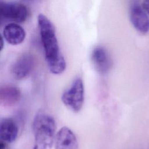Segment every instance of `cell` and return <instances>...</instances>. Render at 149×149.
Returning a JSON list of instances; mask_svg holds the SVG:
<instances>
[{
    "mask_svg": "<svg viewBox=\"0 0 149 149\" xmlns=\"http://www.w3.org/2000/svg\"><path fill=\"white\" fill-rule=\"evenodd\" d=\"M34 65L35 59L33 55L29 53L24 54L18 58L12 65L11 73L15 79H23L30 74Z\"/></svg>",
    "mask_w": 149,
    "mask_h": 149,
    "instance_id": "5b68a950",
    "label": "cell"
},
{
    "mask_svg": "<svg viewBox=\"0 0 149 149\" xmlns=\"http://www.w3.org/2000/svg\"><path fill=\"white\" fill-rule=\"evenodd\" d=\"M64 105L74 112H79L83 105L84 100V88L82 79L76 78L71 86L62 95Z\"/></svg>",
    "mask_w": 149,
    "mask_h": 149,
    "instance_id": "3957f363",
    "label": "cell"
},
{
    "mask_svg": "<svg viewBox=\"0 0 149 149\" xmlns=\"http://www.w3.org/2000/svg\"><path fill=\"white\" fill-rule=\"evenodd\" d=\"M28 15V9L24 5L0 1V23L6 21L23 22Z\"/></svg>",
    "mask_w": 149,
    "mask_h": 149,
    "instance_id": "277c9868",
    "label": "cell"
},
{
    "mask_svg": "<svg viewBox=\"0 0 149 149\" xmlns=\"http://www.w3.org/2000/svg\"><path fill=\"white\" fill-rule=\"evenodd\" d=\"M18 127L10 118L3 119L0 122V139L5 142L11 143L17 136Z\"/></svg>",
    "mask_w": 149,
    "mask_h": 149,
    "instance_id": "8fae6325",
    "label": "cell"
},
{
    "mask_svg": "<svg viewBox=\"0 0 149 149\" xmlns=\"http://www.w3.org/2000/svg\"><path fill=\"white\" fill-rule=\"evenodd\" d=\"M55 149H79L77 140L74 133L68 127H62L55 137Z\"/></svg>",
    "mask_w": 149,
    "mask_h": 149,
    "instance_id": "52a82bcc",
    "label": "cell"
},
{
    "mask_svg": "<svg viewBox=\"0 0 149 149\" xmlns=\"http://www.w3.org/2000/svg\"><path fill=\"white\" fill-rule=\"evenodd\" d=\"M21 98L19 89L12 86L0 87V105L4 107H12L16 105Z\"/></svg>",
    "mask_w": 149,
    "mask_h": 149,
    "instance_id": "30bf717a",
    "label": "cell"
},
{
    "mask_svg": "<svg viewBox=\"0 0 149 149\" xmlns=\"http://www.w3.org/2000/svg\"><path fill=\"white\" fill-rule=\"evenodd\" d=\"M142 8L149 15V0H144L142 3Z\"/></svg>",
    "mask_w": 149,
    "mask_h": 149,
    "instance_id": "7c38bea8",
    "label": "cell"
},
{
    "mask_svg": "<svg viewBox=\"0 0 149 149\" xmlns=\"http://www.w3.org/2000/svg\"><path fill=\"white\" fill-rule=\"evenodd\" d=\"M3 45H4L3 39V37H2V36H1V34H0V51L3 49Z\"/></svg>",
    "mask_w": 149,
    "mask_h": 149,
    "instance_id": "4fadbf2b",
    "label": "cell"
},
{
    "mask_svg": "<svg viewBox=\"0 0 149 149\" xmlns=\"http://www.w3.org/2000/svg\"><path fill=\"white\" fill-rule=\"evenodd\" d=\"M91 60L96 71L101 74L107 73L112 67L111 57L102 47H97L94 49L91 54Z\"/></svg>",
    "mask_w": 149,
    "mask_h": 149,
    "instance_id": "8992f818",
    "label": "cell"
},
{
    "mask_svg": "<svg viewBox=\"0 0 149 149\" xmlns=\"http://www.w3.org/2000/svg\"><path fill=\"white\" fill-rule=\"evenodd\" d=\"M5 148H6L5 142L0 139V149H5Z\"/></svg>",
    "mask_w": 149,
    "mask_h": 149,
    "instance_id": "5bb4252c",
    "label": "cell"
},
{
    "mask_svg": "<svg viewBox=\"0 0 149 149\" xmlns=\"http://www.w3.org/2000/svg\"><path fill=\"white\" fill-rule=\"evenodd\" d=\"M38 25L48 68L53 74H61L65 70L66 62L59 49L55 27L42 14L38 16Z\"/></svg>",
    "mask_w": 149,
    "mask_h": 149,
    "instance_id": "6da1fadb",
    "label": "cell"
},
{
    "mask_svg": "<svg viewBox=\"0 0 149 149\" xmlns=\"http://www.w3.org/2000/svg\"><path fill=\"white\" fill-rule=\"evenodd\" d=\"M6 41L12 45H18L23 42L26 37L24 29L19 24L12 23L7 24L3 31Z\"/></svg>",
    "mask_w": 149,
    "mask_h": 149,
    "instance_id": "9c48e42d",
    "label": "cell"
},
{
    "mask_svg": "<svg viewBox=\"0 0 149 149\" xmlns=\"http://www.w3.org/2000/svg\"><path fill=\"white\" fill-rule=\"evenodd\" d=\"M130 20L134 27L140 33L149 31V18L142 7L134 5L130 11Z\"/></svg>",
    "mask_w": 149,
    "mask_h": 149,
    "instance_id": "ba28073f",
    "label": "cell"
},
{
    "mask_svg": "<svg viewBox=\"0 0 149 149\" xmlns=\"http://www.w3.org/2000/svg\"><path fill=\"white\" fill-rule=\"evenodd\" d=\"M33 129L34 136L33 149H52L56 130L54 118L46 113H38L34 119Z\"/></svg>",
    "mask_w": 149,
    "mask_h": 149,
    "instance_id": "7a4b0ae2",
    "label": "cell"
}]
</instances>
